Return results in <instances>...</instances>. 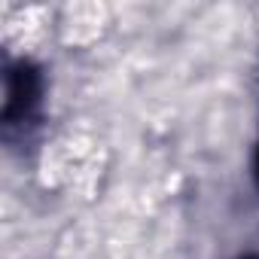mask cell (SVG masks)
<instances>
[{"label": "cell", "instance_id": "cell-2", "mask_svg": "<svg viewBox=\"0 0 259 259\" xmlns=\"http://www.w3.org/2000/svg\"><path fill=\"white\" fill-rule=\"evenodd\" d=\"M241 259H259V256H241Z\"/></svg>", "mask_w": 259, "mask_h": 259}, {"label": "cell", "instance_id": "cell-1", "mask_svg": "<svg viewBox=\"0 0 259 259\" xmlns=\"http://www.w3.org/2000/svg\"><path fill=\"white\" fill-rule=\"evenodd\" d=\"M40 95H43V79L40 70L31 61H10L7 64V98H4V132L7 141H13V135L25 122L34 119L37 107H40Z\"/></svg>", "mask_w": 259, "mask_h": 259}]
</instances>
